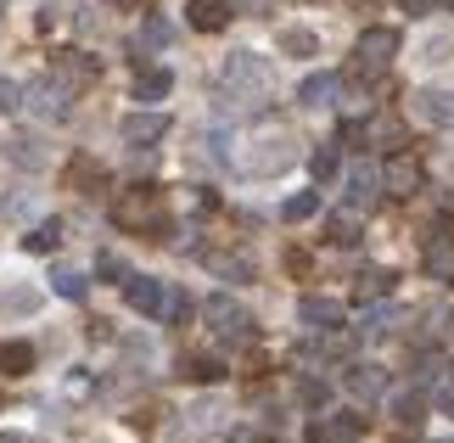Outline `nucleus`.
Here are the masks:
<instances>
[{
  "label": "nucleus",
  "instance_id": "obj_1",
  "mask_svg": "<svg viewBox=\"0 0 454 443\" xmlns=\"http://www.w3.org/2000/svg\"><path fill=\"white\" fill-rule=\"evenodd\" d=\"M113 225L129 230V236H146V241H163L168 236V197L163 186H129L113 197Z\"/></svg>",
  "mask_w": 454,
  "mask_h": 443
},
{
  "label": "nucleus",
  "instance_id": "obj_2",
  "mask_svg": "<svg viewBox=\"0 0 454 443\" xmlns=\"http://www.w3.org/2000/svg\"><path fill=\"white\" fill-rule=\"evenodd\" d=\"M253 152H241V174H253V180H270V174H286L292 163H298V140H292V130H281V123H258Z\"/></svg>",
  "mask_w": 454,
  "mask_h": 443
},
{
  "label": "nucleus",
  "instance_id": "obj_3",
  "mask_svg": "<svg viewBox=\"0 0 454 443\" xmlns=\"http://www.w3.org/2000/svg\"><path fill=\"white\" fill-rule=\"evenodd\" d=\"M124 304L135 314H146V320H185L191 314V297L180 287H168V281H157V275H129L124 281Z\"/></svg>",
  "mask_w": 454,
  "mask_h": 443
},
{
  "label": "nucleus",
  "instance_id": "obj_4",
  "mask_svg": "<svg viewBox=\"0 0 454 443\" xmlns=\"http://www.w3.org/2000/svg\"><path fill=\"white\" fill-rule=\"evenodd\" d=\"M398 28H387V23H376V28H364L359 40H354V67H348V79H359V84H381V74L393 67V57H398Z\"/></svg>",
  "mask_w": 454,
  "mask_h": 443
},
{
  "label": "nucleus",
  "instance_id": "obj_5",
  "mask_svg": "<svg viewBox=\"0 0 454 443\" xmlns=\"http://www.w3.org/2000/svg\"><path fill=\"white\" fill-rule=\"evenodd\" d=\"M219 84L231 91V101H236V96H241V101H264V96L275 91V67L258 57V51H231V57H224Z\"/></svg>",
  "mask_w": 454,
  "mask_h": 443
},
{
  "label": "nucleus",
  "instance_id": "obj_6",
  "mask_svg": "<svg viewBox=\"0 0 454 443\" xmlns=\"http://www.w3.org/2000/svg\"><path fill=\"white\" fill-rule=\"evenodd\" d=\"M202 320H207V331H214L219 343H247V336H253V314L231 292H214V297H207V304H202Z\"/></svg>",
  "mask_w": 454,
  "mask_h": 443
},
{
  "label": "nucleus",
  "instance_id": "obj_7",
  "mask_svg": "<svg viewBox=\"0 0 454 443\" xmlns=\"http://www.w3.org/2000/svg\"><path fill=\"white\" fill-rule=\"evenodd\" d=\"M74 96H79V91H67V84H62L57 74L34 79L28 91H23L28 113H34V118H45V123H62V118H74Z\"/></svg>",
  "mask_w": 454,
  "mask_h": 443
},
{
  "label": "nucleus",
  "instance_id": "obj_8",
  "mask_svg": "<svg viewBox=\"0 0 454 443\" xmlns=\"http://www.w3.org/2000/svg\"><path fill=\"white\" fill-rule=\"evenodd\" d=\"M421 186H427L421 157H410V152H387V163H381V191H387V197H398V202H410Z\"/></svg>",
  "mask_w": 454,
  "mask_h": 443
},
{
  "label": "nucleus",
  "instance_id": "obj_9",
  "mask_svg": "<svg viewBox=\"0 0 454 443\" xmlns=\"http://www.w3.org/2000/svg\"><path fill=\"white\" fill-rule=\"evenodd\" d=\"M376 191H381V169L354 163V169H348V180H342V208H354V214H371Z\"/></svg>",
  "mask_w": 454,
  "mask_h": 443
},
{
  "label": "nucleus",
  "instance_id": "obj_10",
  "mask_svg": "<svg viewBox=\"0 0 454 443\" xmlns=\"http://www.w3.org/2000/svg\"><path fill=\"white\" fill-rule=\"evenodd\" d=\"M168 130H174L168 113H129L124 123H118L124 146H135V152H141V146H157V140H168Z\"/></svg>",
  "mask_w": 454,
  "mask_h": 443
},
{
  "label": "nucleus",
  "instance_id": "obj_11",
  "mask_svg": "<svg viewBox=\"0 0 454 443\" xmlns=\"http://www.w3.org/2000/svg\"><path fill=\"white\" fill-rule=\"evenodd\" d=\"M427 275L438 281V287H454V230L438 225L427 236Z\"/></svg>",
  "mask_w": 454,
  "mask_h": 443
},
{
  "label": "nucleus",
  "instance_id": "obj_12",
  "mask_svg": "<svg viewBox=\"0 0 454 443\" xmlns=\"http://www.w3.org/2000/svg\"><path fill=\"white\" fill-rule=\"evenodd\" d=\"M410 113L421 123H432V130H454V91H415Z\"/></svg>",
  "mask_w": 454,
  "mask_h": 443
},
{
  "label": "nucleus",
  "instance_id": "obj_13",
  "mask_svg": "<svg viewBox=\"0 0 454 443\" xmlns=\"http://www.w3.org/2000/svg\"><path fill=\"white\" fill-rule=\"evenodd\" d=\"M364 432V415L359 410H342V415H320L309 427V443H354Z\"/></svg>",
  "mask_w": 454,
  "mask_h": 443
},
{
  "label": "nucleus",
  "instance_id": "obj_14",
  "mask_svg": "<svg viewBox=\"0 0 454 443\" xmlns=\"http://www.w3.org/2000/svg\"><path fill=\"white\" fill-rule=\"evenodd\" d=\"M342 387H348L359 404H376L381 393H387V370H381V365H348V370H342Z\"/></svg>",
  "mask_w": 454,
  "mask_h": 443
},
{
  "label": "nucleus",
  "instance_id": "obj_15",
  "mask_svg": "<svg viewBox=\"0 0 454 443\" xmlns=\"http://www.w3.org/2000/svg\"><path fill=\"white\" fill-rule=\"evenodd\" d=\"M298 320L309 326V331H337L342 326V304H337V297H298Z\"/></svg>",
  "mask_w": 454,
  "mask_h": 443
},
{
  "label": "nucleus",
  "instance_id": "obj_16",
  "mask_svg": "<svg viewBox=\"0 0 454 443\" xmlns=\"http://www.w3.org/2000/svg\"><path fill=\"white\" fill-rule=\"evenodd\" d=\"M51 74H57L67 91H84V84H90L101 67H96V57H84V51H62V57L51 62Z\"/></svg>",
  "mask_w": 454,
  "mask_h": 443
},
{
  "label": "nucleus",
  "instance_id": "obj_17",
  "mask_svg": "<svg viewBox=\"0 0 454 443\" xmlns=\"http://www.w3.org/2000/svg\"><path fill=\"white\" fill-rule=\"evenodd\" d=\"M398 326H404V309H398V304H381V297H376V304L364 309V320H359V336L381 343V336H393Z\"/></svg>",
  "mask_w": 454,
  "mask_h": 443
},
{
  "label": "nucleus",
  "instance_id": "obj_18",
  "mask_svg": "<svg viewBox=\"0 0 454 443\" xmlns=\"http://www.w3.org/2000/svg\"><path fill=\"white\" fill-rule=\"evenodd\" d=\"M337 96H342V74H309V79L298 84V101H303V107H314V113L331 107Z\"/></svg>",
  "mask_w": 454,
  "mask_h": 443
},
{
  "label": "nucleus",
  "instance_id": "obj_19",
  "mask_svg": "<svg viewBox=\"0 0 454 443\" xmlns=\"http://www.w3.org/2000/svg\"><path fill=\"white\" fill-rule=\"evenodd\" d=\"M62 180H67V186H74V191H84V197H96V191H101V186H107V169H101V163H96V157H84V152H79V157H74V163H67V169H62Z\"/></svg>",
  "mask_w": 454,
  "mask_h": 443
},
{
  "label": "nucleus",
  "instance_id": "obj_20",
  "mask_svg": "<svg viewBox=\"0 0 454 443\" xmlns=\"http://www.w3.org/2000/svg\"><path fill=\"white\" fill-rule=\"evenodd\" d=\"M364 236V214H354V208H337V214L325 219V241L331 247H354Z\"/></svg>",
  "mask_w": 454,
  "mask_h": 443
},
{
  "label": "nucleus",
  "instance_id": "obj_21",
  "mask_svg": "<svg viewBox=\"0 0 454 443\" xmlns=\"http://www.w3.org/2000/svg\"><path fill=\"white\" fill-rule=\"evenodd\" d=\"M231 0H191V28H202V34H219L224 23H231Z\"/></svg>",
  "mask_w": 454,
  "mask_h": 443
},
{
  "label": "nucleus",
  "instance_id": "obj_22",
  "mask_svg": "<svg viewBox=\"0 0 454 443\" xmlns=\"http://www.w3.org/2000/svg\"><path fill=\"white\" fill-rule=\"evenodd\" d=\"M28 370H34V343H23V336L0 343V376H28Z\"/></svg>",
  "mask_w": 454,
  "mask_h": 443
},
{
  "label": "nucleus",
  "instance_id": "obj_23",
  "mask_svg": "<svg viewBox=\"0 0 454 443\" xmlns=\"http://www.w3.org/2000/svg\"><path fill=\"white\" fill-rule=\"evenodd\" d=\"M168 91H174L168 67H141V74H135V101H163Z\"/></svg>",
  "mask_w": 454,
  "mask_h": 443
},
{
  "label": "nucleus",
  "instance_id": "obj_24",
  "mask_svg": "<svg viewBox=\"0 0 454 443\" xmlns=\"http://www.w3.org/2000/svg\"><path fill=\"white\" fill-rule=\"evenodd\" d=\"M168 40H174V23H168V17H146L141 34H135V51H141V57H152V51H163Z\"/></svg>",
  "mask_w": 454,
  "mask_h": 443
},
{
  "label": "nucleus",
  "instance_id": "obj_25",
  "mask_svg": "<svg viewBox=\"0 0 454 443\" xmlns=\"http://www.w3.org/2000/svg\"><path fill=\"white\" fill-rule=\"evenodd\" d=\"M202 264L214 275H231V281H253V258L247 253H202Z\"/></svg>",
  "mask_w": 454,
  "mask_h": 443
},
{
  "label": "nucleus",
  "instance_id": "obj_26",
  "mask_svg": "<svg viewBox=\"0 0 454 443\" xmlns=\"http://www.w3.org/2000/svg\"><path fill=\"white\" fill-rule=\"evenodd\" d=\"M393 421H398V427H421V421H427V399H421V387H410V393H398L393 399Z\"/></svg>",
  "mask_w": 454,
  "mask_h": 443
},
{
  "label": "nucleus",
  "instance_id": "obj_27",
  "mask_svg": "<svg viewBox=\"0 0 454 443\" xmlns=\"http://www.w3.org/2000/svg\"><path fill=\"white\" fill-rule=\"evenodd\" d=\"M275 45H281L286 57H314V51H320V34H314V28H281Z\"/></svg>",
  "mask_w": 454,
  "mask_h": 443
},
{
  "label": "nucleus",
  "instance_id": "obj_28",
  "mask_svg": "<svg viewBox=\"0 0 454 443\" xmlns=\"http://www.w3.org/2000/svg\"><path fill=\"white\" fill-rule=\"evenodd\" d=\"M438 376H443V353L432 348V343H421V353H415V370H410V382H415V387H432Z\"/></svg>",
  "mask_w": 454,
  "mask_h": 443
},
{
  "label": "nucleus",
  "instance_id": "obj_29",
  "mask_svg": "<svg viewBox=\"0 0 454 443\" xmlns=\"http://www.w3.org/2000/svg\"><path fill=\"white\" fill-rule=\"evenodd\" d=\"M449 331H454V309L449 304L421 309V343H438V336H449Z\"/></svg>",
  "mask_w": 454,
  "mask_h": 443
},
{
  "label": "nucleus",
  "instance_id": "obj_30",
  "mask_svg": "<svg viewBox=\"0 0 454 443\" xmlns=\"http://www.w3.org/2000/svg\"><path fill=\"white\" fill-rule=\"evenodd\" d=\"M314 214H320V191H298V197L281 202V219H286V225H303V219H314Z\"/></svg>",
  "mask_w": 454,
  "mask_h": 443
},
{
  "label": "nucleus",
  "instance_id": "obj_31",
  "mask_svg": "<svg viewBox=\"0 0 454 443\" xmlns=\"http://www.w3.org/2000/svg\"><path fill=\"white\" fill-rule=\"evenodd\" d=\"M393 281H398L393 270H364V275H359V287H354V292H359V304H376V297H387V292H393Z\"/></svg>",
  "mask_w": 454,
  "mask_h": 443
},
{
  "label": "nucleus",
  "instance_id": "obj_32",
  "mask_svg": "<svg viewBox=\"0 0 454 443\" xmlns=\"http://www.w3.org/2000/svg\"><path fill=\"white\" fill-rule=\"evenodd\" d=\"M180 376H185V382L214 387V382L224 376V365H219V360H202V353H191V360H180Z\"/></svg>",
  "mask_w": 454,
  "mask_h": 443
},
{
  "label": "nucleus",
  "instance_id": "obj_33",
  "mask_svg": "<svg viewBox=\"0 0 454 443\" xmlns=\"http://www.w3.org/2000/svg\"><path fill=\"white\" fill-rule=\"evenodd\" d=\"M23 247H28V253H57V247H62V225H57V219L34 225L28 236H23Z\"/></svg>",
  "mask_w": 454,
  "mask_h": 443
},
{
  "label": "nucleus",
  "instance_id": "obj_34",
  "mask_svg": "<svg viewBox=\"0 0 454 443\" xmlns=\"http://www.w3.org/2000/svg\"><path fill=\"white\" fill-rule=\"evenodd\" d=\"M224 427V404L219 399H202L197 410H191V432H219Z\"/></svg>",
  "mask_w": 454,
  "mask_h": 443
},
{
  "label": "nucleus",
  "instance_id": "obj_35",
  "mask_svg": "<svg viewBox=\"0 0 454 443\" xmlns=\"http://www.w3.org/2000/svg\"><path fill=\"white\" fill-rule=\"evenodd\" d=\"M51 287H57V297H67V304H79V297L90 292V281H84L79 270H57V275H51Z\"/></svg>",
  "mask_w": 454,
  "mask_h": 443
},
{
  "label": "nucleus",
  "instance_id": "obj_36",
  "mask_svg": "<svg viewBox=\"0 0 454 443\" xmlns=\"http://www.w3.org/2000/svg\"><path fill=\"white\" fill-rule=\"evenodd\" d=\"M337 163H342V157H337V140L309 157V169H314V180H320V186H325V180H337Z\"/></svg>",
  "mask_w": 454,
  "mask_h": 443
},
{
  "label": "nucleus",
  "instance_id": "obj_37",
  "mask_svg": "<svg viewBox=\"0 0 454 443\" xmlns=\"http://www.w3.org/2000/svg\"><path fill=\"white\" fill-rule=\"evenodd\" d=\"M96 275L113 281V287H124V281H129V264L118 258V253H101V258H96Z\"/></svg>",
  "mask_w": 454,
  "mask_h": 443
},
{
  "label": "nucleus",
  "instance_id": "obj_38",
  "mask_svg": "<svg viewBox=\"0 0 454 443\" xmlns=\"http://www.w3.org/2000/svg\"><path fill=\"white\" fill-rule=\"evenodd\" d=\"M298 399L309 404V410H325V399H331V387H325L320 376H303V382H298Z\"/></svg>",
  "mask_w": 454,
  "mask_h": 443
},
{
  "label": "nucleus",
  "instance_id": "obj_39",
  "mask_svg": "<svg viewBox=\"0 0 454 443\" xmlns=\"http://www.w3.org/2000/svg\"><path fill=\"white\" fill-rule=\"evenodd\" d=\"M438 410L454 415V360L443 365V376H438Z\"/></svg>",
  "mask_w": 454,
  "mask_h": 443
},
{
  "label": "nucleus",
  "instance_id": "obj_40",
  "mask_svg": "<svg viewBox=\"0 0 454 443\" xmlns=\"http://www.w3.org/2000/svg\"><path fill=\"white\" fill-rule=\"evenodd\" d=\"M17 107H23V84L0 79V113H17Z\"/></svg>",
  "mask_w": 454,
  "mask_h": 443
},
{
  "label": "nucleus",
  "instance_id": "obj_41",
  "mask_svg": "<svg viewBox=\"0 0 454 443\" xmlns=\"http://www.w3.org/2000/svg\"><path fill=\"white\" fill-rule=\"evenodd\" d=\"M398 6H404L410 17H427V12H438V6H443V0H398Z\"/></svg>",
  "mask_w": 454,
  "mask_h": 443
},
{
  "label": "nucleus",
  "instance_id": "obj_42",
  "mask_svg": "<svg viewBox=\"0 0 454 443\" xmlns=\"http://www.w3.org/2000/svg\"><path fill=\"white\" fill-rule=\"evenodd\" d=\"M236 12H270V0H231Z\"/></svg>",
  "mask_w": 454,
  "mask_h": 443
},
{
  "label": "nucleus",
  "instance_id": "obj_43",
  "mask_svg": "<svg viewBox=\"0 0 454 443\" xmlns=\"http://www.w3.org/2000/svg\"><path fill=\"white\" fill-rule=\"evenodd\" d=\"M113 6H118V12H135V6H146V0H113Z\"/></svg>",
  "mask_w": 454,
  "mask_h": 443
},
{
  "label": "nucleus",
  "instance_id": "obj_44",
  "mask_svg": "<svg viewBox=\"0 0 454 443\" xmlns=\"http://www.w3.org/2000/svg\"><path fill=\"white\" fill-rule=\"evenodd\" d=\"M0 12H6V0H0Z\"/></svg>",
  "mask_w": 454,
  "mask_h": 443
},
{
  "label": "nucleus",
  "instance_id": "obj_45",
  "mask_svg": "<svg viewBox=\"0 0 454 443\" xmlns=\"http://www.w3.org/2000/svg\"><path fill=\"white\" fill-rule=\"evenodd\" d=\"M443 443H449V438H443Z\"/></svg>",
  "mask_w": 454,
  "mask_h": 443
}]
</instances>
